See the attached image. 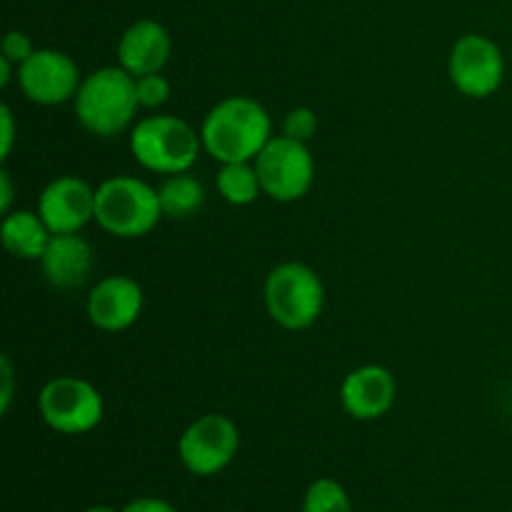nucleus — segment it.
Segmentation results:
<instances>
[{
    "label": "nucleus",
    "mask_w": 512,
    "mask_h": 512,
    "mask_svg": "<svg viewBox=\"0 0 512 512\" xmlns=\"http://www.w3.org/2000/svg\"><path fill=\"white\" fill-rule=\"evenodd\" d=\"M255 170L263 193L275 203H295L305 198L315 180V163L308 143L288 135H273L268 140L255 158Z\"/></svg>",
    "instance_id": "obj_6"
},
{
    "label": "nucleus",
    "mask_w": 512,
    "mask_h": 512,
    "mask_svg": "<svg viewBox=\"0 0 512 512\" xmlns=\"http://www.w3.org/2000/svg\"><path fill=\"white\" fill-rule=\"evenodd\" d=\"M25 98L38 105H60L75 100L80 88V70L70 55L60 50H35L18 68Z\"/></svg>",
    "instance_id": "obj_10"
},
{
    "label": "nucleus",
    "mask_w": 512,
    "mask_h": 512,
    "mask_svg": "<svg viewBox=\"0 0 512 512\" xmlns=\"http://www.w3.org/2000/svg\"><path fill=\"white\" fill-rule=\"evenodd\" d=\"M170 33L158 20H138L130 25L118 43V63L133 78L160 73L170 58Z\"/></svg>",
    "instance_id": "obj_14"
},
{
    "label": "nucleus",
    "mask_w": 512,
    "mask_h": 512,
    "mask_svg": "<svg viewBox=\"0 0 512 512\" xmlns=\"http://www.w3.org/2000/svg\"><path fill=\"white\" fill-rule=\"evenodd\" d=\"M83 512H123V510L113 508V505H93V508H88V510H83Z\"/></svg>",
    "instance_id": "obj_28"
},
{
    "label": "nucleus",
    "mask_w": 512,
    "mask_h": 512,
    "mask_svg": "<svg viewBox=\"0 0 512 512\" xmlns=\"http://www.w3.org/2000/svg\"><path fill=\"white\" fill-rule=\"evenodd\" d=\"M10 78H13V63H10L8 58H3V55H0V85H8L10 83Z\"/></svg>",
    "instance_id": "obj_27"
},
{
    "label": "nucleus",
    "mask_w": 512,
    "mask_h": 512,
    "mask_svg": "<svg viewBox=\"0 0 512 512\" xmlns=\"http://www.w3.org/2000/svg\"><path fill=\"white\" fill-rule=\"evenodd\" d=\"M38 213L53 235L80 233L95 220V190L75 175H60L40 193Z\"/></svg>",
    "instance_id": "obj_11"
},
{
    "label": "nucleus",
    "mask_w": 512,
    "mask_h": 512,
    "mask_svg": "<svg viewBox=\"0 0 512 512\" xmlns=\"http://www.w3.org/2000/svg\"><path fill=\"white\" fill-rule=\"evenodd\" d=\"M135 95H138L140 108H160L170 98V83L165 75L150 73L135 78Z\"/></svg>",
    "instance_id": "obj_20"
},
{
    "label": "nucleus",
    "mask_w": 512,
    "mask_h": 512,
    "mask_svg": "<svg viewBox=\"0 0 512 512\" xmlns=\"http://www.w3.org/2000/svg\"><path fill=\"white\" fill-rule=\"evenodd\" d=\"M0 123H3V148H0V158H8L10 148H13L15 140V123H13V113H10L8 105L0 108Z\"/></svg>",
    "instance_id": "obj_24"
},
{
    "label": "nucleus",
    "mask_w": 512,
    "mask_h": 512,
    "mask_svg": "<svg viewBox=\"0 0 512 512\" xmlns=\"http://www.w3.org/2000/svg\"><path fill=\"white\" fill-rule=\"evenodd\" d=\"M450 80L468 98H488L503 85L505 58L498 43L470 33L455 40L448 63Z\"/></svg>",
    "instance_id": "obj_9"
},
{
    "label": "nucleus",
    "mask_w": 512,
    "mask_h": 512,
    "mask_svg": "<svg viewBox=\"0 0 512 512\" xmlns=\"http://www.w3.org/2000/svg\"><path fill=\"white\" fill-rule=\"evenodd\" d=\"M10 203H13V185H10V175L0 173V210H3L5 215L10 213Z\"/></svg>",
    "instance_id": "obj_26"
},
{
    "label": "nucleus",
    "mask_w": 512,
    "mask_h": 512,
    "mask_svg": "<svg viewBox=\"0 0 512 512\" xmlns=\"http://www.w3.org/2000/svg\"><path fill=\"white\" fill-rule=\"evenodd\" d=\"M123 512H178L175 505H170L168 500L160 498H133L130 503L123 505Z\"/></svg>",
    "instance_id": "obj_23"
},
{
    "label": "nucleus",
    "mask_w": 512,
    "mask_h": 512,
    "mask_svg": "<svg viewBox=\"0 0 512 512\" xmlns=\"http://www.w3.org/2000/svg\"><path fill=\"white\" fill-rule=\"evenodd\" d=\"M273 138L270 115L258 100L230 95L220 100L203 120L200 140L218 163H250Z\"/></svg>",
    "instance_id": "obj_1"
},
{
    "label": "nucleus",
    "mask_w": 512,
    "mask_h": 512,
    "mask_svg": "<svg viewBox=\"0 0 512 512\" xmlns=\"http://www.w3.org/2000/svg\"><path fill=\"white\" fill-rule=\"evenodd\" d=\"M315 130H318V115H315L313 108L300 105V108H293L288 115H285L283 135H288V138L300 140V143H308V140L315 135Z\"/></svg>",
    "instance_id": "obj_21"
},
{
    "label": "nucleus",
    "mask_w": 512,
    "mask_h": 512,
    "mask_svg": "<svg viewBox=\"0 0 512 512\" xmlns=\"http://www.w3.org/2000/svg\"><path fill=\"white\" fill-rule=\"evenodd\" d=\"M75 115L88 133L113 138L130 125L140 108L135 78L118 68H100L85 75L75 95Z\"/></svg>",
    "instance_id": "obj_2"
},
{
    "label": "nucleus",
    "mask_w": 512,
    "mask_h": 512,
    "mask_svg": "<svg viewBox=\"0 0 512 512\" xmlns=\"http://www.w3.org/2000/svg\"><path fill=\"white\" fill-rule=\"evenodd\" d=\"M340 400L350 418L355 420H378L393 408L395 403V380L390 370L380 365H363L353 373L345 375Z\"/></svg>",
    "instance_id": "obj_13"
},
{
    "label": "nucleus",
    "mask_w": 512,
    "mask_h": 512,
    "mask_svg": "<svg viewBox=\"0 0 512 512\" xmlns=\"http://www.w3.org/2000/svg\"><path fill=\"white\" fill-rule=\"evenodd\" d=\"M50 238H53V233H50L48 225L43 223L40 213H30V210H15V213H8L3 220V228H0L3 248L8 250V253H13L15 258L23 260L43 258Z\"/></svg>",
    "instance_id": "obj_16"
},
{
    "label": "nucleus",
    "mask_w": 512,
    "mask_h": 512,
    "mask_svg": "<svg viewBox=\"0 0 512 512\" xmlns=\"http://www.w3.org/2000/svg\"><path fill=\"white\" fill-rule=\"evenodd\" d=\"M303 512H353V503L338 480L318 478L305 490Z\"/></svg>",
    "instance_id": "obj_19"
},
{
    "label": "nucleus",
    "mask_w": 512,
    "mask_h": 512,
    "mask_svg": "<svg viewBox=\"0 0 512 512\" xmlns=\"http://www.w3.org/2000/svg\"><path fill=\"white\" fill-rule=\"evenodd\" d=\"M40 418L60 435H83L103 420V398L93 383L73 375L45 383L38 398Z\"/></svg>",
    "instance_id": "obj_7"
},
{
    "label": "nucleus",
    "mask_w": 512,
    "mask_h": 512,
    "mask_svg": "<svg viewBox=\"0 0 512 512\" xmlns=\"http://www.w3.org/2000/svg\"><path fill=\"white\" fill-rule=\"evenodd\" d=\"M218 190L230 205H250L263 193L258 170L250 163H223L218 173Z\"/></svg>",
    "instance_id": "obj_18"
},
{
    "label": "nucleus",
    "mask_w": 512,
    "mask_h": 512,
    "mask_svg": "<svg viewBox=\"0 0 512 512\" xmlns=\"http://www.w3.org/2000/svg\"><path fill=\"white\" fill-rule=\"evenodd\" d=\"M200 135L175 115H150L130 133V153L153 173H188L200 155Z\"/></svg>",
    "instance_id": "obj_4"
},
{
    "label": "nucleus",
    "mask_w": 512,
    "mask_h": 512,
    "mask_svg": "<svg viewBox=\"0 0 512 512\" xmlns=\"http://www.w3.org/2000/svg\"><path fill=\"white\" fill-rule=\"evenodd\" d=\"M265 305L280 328L305 330L323 313V283L308 265L283 263L270 270L265 280Z\"/></svg>",
    "instance_id": "obj_5"
},
{
    "label": "nucleus",
    "mask_w": 512,
    "mask_h": 512,
    "mask_svg": "<svg viewBox=\"0 0 512 512\" xmlns=\"http://www.w3.org/2000/svg\"><path fill=\"white\" fill-rule=\"evenodd\" d=\"M163 218L158 190L133 175H115L95 188V223L115 238H143Z\"/></svg>",
    "instance_id": "obj_3"
},
{
    "label": "nucleus",
    "mask_w": 512,
    "mask_h": 512,
    "mask_svg": "<svg viewBox=\"0 0 512 512\" xmlns=\"http://www.w3.org/2000/svg\"><path fill=\"white\" fill-rule=\"evenodd\" d=\"M0 368H3V390H0V410L3 413H8V405H10V398H13V368H10V360L3 358L0 360Z\"/></svg>",
    "instance_id": "obj_25"
},
{
    "label": "nucleus",
    "mask_w": 512,
    "mask_h": 512,
    "mask_svg": "<svg viewBox=\"0 0 512 512\" xmlns=\"http://www.w3.org/2000/svg\"><path fill=\"white\" fill-rule=\"evenodd\" d=\"M240 448V433L225 415L208 413L190 423L178 440V458L188 473L198 478H213L235 460Z\"/></svg>",
    "instance_id": "obj_8"
},
{
    "label": "nucleus",
    "mask_w": 512,
    "mask_h": 512,
    "mask_svg": "<svg viewBox=\"0 0 512 512\" xmlns=\"http://www.w3.org/2000/svg\"><path fill=\"white\" fill-rule=\"evenodd\" d=\"M160 210L165 218H190L203 205L205 190L198 178L188 173H175L158 188Z\"/></svg>",
    "instance_id": "obj_17"
},
{
    "label": "nucleus",
    "mask_w": 512,
    "mask_h": 512,
    "mask_svg": "<svg viewBox=\"0 0 512 512\" xmlns=\"http://www.w3.org/2000/svg\"><path fill=\"white\" fill-rule=\"evenodd\" d=\"M510 512H512V508H510Z\"/></svg>",
    "instance_id": "obj_29"
},
{
    "label": "nucleus",
    "mask_w": 512,
    "mask_h": 512,
    "mask_svg": "<svg viewBox=\"0 0 512 512\" xmlns=\"http://www.w3.org/2000/svg\"><path fill=\"white\" fill-rule=\"evenodd\" d=\"M33 53V40H30V35L23 33V30H10L3 38V58H8L15 68H20Z\"/></svg>",
    "instance_id": "obj_22"
},
{
    "label": "nucleus",
    "mask_w": 512,
    "mask_h": 512,
    "mask_svg": "<svg viewBox=\"0 0 512 512\" xmlns=\"http://www.w3.org/2000/svg\"><path fill=\"white\" fill-rule=\"evenodd\" d=\"M40 265H43L48 283L55 285V288H80L90 278V270H93V248L78 233L53 235L43 258H40Z\"/></svg>",
    "instance_id": "obj_15"
},
{
    "label": "nucleus",
    "mask_w": 512,
    "mask_h": 512,
    "mask_svg": "<svg viewBox=\"0 0 512 512\" xmlns=\"http://www.w3.org/2000/svg\"><path fill=\"white\" fill-rule=\"evenodd\" d=\"M143 310V288L128 275L103 278L88 298L90 323L105 333H120L140 318Z\"/></svg>",
    "instance_id": "obj_12"
}]
</instances>
